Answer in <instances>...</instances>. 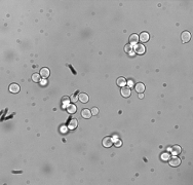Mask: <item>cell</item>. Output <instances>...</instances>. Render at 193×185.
Instances as JSON below:
<instances>
[{
  "instance_id": "6da1fadb",
  "label": "cell",
  "mask_w": 193,
  "mask_h": 185,
  "mask_svg": "<svg viewBox=\"0 0 193 185\" xmlns=\"http://www.w3.org/2000/svg\"><path fill=\"white\" fill-rule=\"evenodd\" d=\"M113 142L114 141H113V139H112L111 137H105L103 139V146L109 148V147H111L112 145H113Z\"/></svg>"
},
{
  "instance_id": "7a4b0ae2",
  "label": "cell",
  "mask_w": 193,
  "mask_h": 185,
  "mask_svg": "<svg viewBox=\"0 0 193 185\" xmlns=\"http://www.w3.org/2000/svg\"><path fill=\"white\" fill-rule=\"evenodd\" d=\"M170 165L171 167H179L180 164H181V159L179 157H177L176 155L173 156V157H170Z\"/></svg>"
},
{
  "instance_id": "3957f363",
  "label": "cell",
  "mask_w": 193,
  "mask_h": 185,
  "mask_svg": "<svg viewBox=\"0 0 193 185\" xmlns=\"http://www.w3.org/2000/svg\"><path fill=\"white\" fill-rule=\"evenodd\" d=\"M145 51H146V49H145L144 44H136L135 45V52L138 55H143L145 53Z\"/></svg>"
},
{
  "instance_id": "277c9868",
  "label": "cell",
  "mask_w": 193,
  "mask_h": 185,
  "mask_svg": "<svg viewBox=\"0 0 193 185\" xmlns=\"http://www.w3.org/2000/svg\"><path fill=\"white\" fill-rule=\"evenodd\" d=\"M77 126H78L77 119L72 118V119H70V121H69V123H68V129H70V130H75V129L77 128Z\"/></svg>"
},
{
  "instance_id": "5b68a950",
  "label": "cell",
  "mask_w": 193,
  "mask_h": 185,
  "mask_svg": "<svg viewBox=\"0 0 193 185\" xmlns=\"http://www.w3.org/2000/svg\"><path fill=\"white\" fill-rule=\"evenodd\" d=\"M132 94V91H131V88L130 87H126V86H123L121 88V95L124 97V98H127V97H130Z\"/></svg>"
},
{
  "instance_id": "8992f818",
  "label": "cell",
  "mask_w": 193,
  "mask_h": 185,
  "mask_svg": "<svg viewBox=\"0 0 193 185\" xmlns=\"http://www.w3.org/2000/svg\"><path fill=\"white\" fill-rule=\"evenodd\" d=\"M78 100L82 103H86V102H88L89 98H88V95H86L85 92H81V94H79V96H78Z\"/></svg>"
},
{
  "instance_id": "52a82bcc",
  "label": "cell",
  "mask_w": 193,
  "mask_h": 185,
  "mask_svg": "<svg viewBox=\"0 0 193 185\" xmlns=\"http://www.w3.org/2000/svg\"><path fill=\"white\" fill-rule=\"evenodd\" d=\"M138 40H139V37L137 34H132L130 36V44L131 45H136L138 44Z\"/></svg>"
},
{
  "instance_id": "ba28073f",
  "label": "cell",
  "mask_w": 193,
  "mask_h": 185,
  "mask_svg": "<svg viewBox=\"0 0 193 185\" xmlns=\"http://www.w3.org/2000/svg\"><path fill=\"white\" fill-rule=\"evenodd\" d=\"M9 90H10V92H14V94L15 92H19L20 91V85L17 83H12L9 85Z\"/></svg>"
},
{
  "instance_id": "9c48e42d",
  "label": "cell",
  "mask_w": 193,
  "mask_h": 185,
  "mask_svg": "<svg viewBox=\"0 0 193 185\" xmlns=\"http://www.w3.org/2000/svg\"><path fill=\"white\" fill-rule=\"evenodd\" d=\"M181 147L179 146V145H175V146H173L172 148H171V151H172V153L174 154V155H178V154L181 152Z\"/></svg>"
},
{
  "instance_id": "30bf717a",
  "label": "cell",
  "mask_w": 193,
  "mask_h": 185,
  "mask_svg": "<svg viewBox=\"0 0 193 185\" xmlns=\"http://www.w3.org/2000/svg\"><path fill=\"white\" fill-rule=\"evenodd\" d=\"M190 38H191V35L188 31H185V32L182 33V41L183 42H188L190 40Z\"/></svg>"
},
{
  "instance_id": "8fae6325",
  "label": "cell",
  "mask_w": 193,
  "mask_h": 185,
  "mask_svg": "<svg viewBox=\"0 0 193 185\" xmlns=\"http://www.w3.org/2000/svg\"><path fill=\"white\" fill-rule=\"evenodd\" d=\"M139 39H140L142 42H147V41L149 40V34H148L147 32H143V33H141Z\"/></svg>"
},
{
  "instance_id": "7c38bea8",
  "label": "cell",
  "mask_w": 193,
  "mask_h": 185,
  "mask_svg": "<svg viewBox=\"0 0 193 185\" xmlns=\"http://www.w3.org/2000/svg\"><path fill=\"white\" fill-rule=\"evenodd\" d=\"M40 76H42L43 78H47L48 76H50V70H48L47 68H42L40 70Z\"/></svg>"
},
{
  "instance_id": "4fadbf2b",
  "label": "cell",
  "mask_w": 193,
  "mask_h": 185,
  "mask_svg": "<svg viewBox=\"0 0 193 185\" xmlns=\"http://www.w3.org/2000/svg\"><path fill=\"white\" fill-rule=\"evenodd\" d=\"M135 88H136V90H137V92H144V90H145V85L143 84V83H137L136 84V86H135Z\"/></svg>"
},
{
  "instance_id": "5bb4252c",
  "label": "cell",
  "mask_w": 193,
  "mask_h": 185,
  "mask_svg": "<svg viewBox=\"0 0 193 185\" xmlns=\"http://www.w3.org/2000/svg\"><path fill=\"white\" fill-rule=\"evenodd\" d=\"M81 115H82V117L83 118H89L90 117V115H91V111H89L88 109H86V108H84V109L82 110V112H81Z\"/></svg>"
},
{
  "instance_id": "9a60e30c",
  "label": "cell",
  "mask_w": 193,
  "mask_h": 185,
  "mask_svg": "<svg viewBox=\"0 0 193 185\" xmlns=\"http://www.w3.org/2000/svg\"><path fill=\"white\" fill-rule=\"evenodd\" d=\"M67 111L69 112V113H75L76 112V106L74 105V104H69L68 105V107H67Z\"/></svg>"
},
{
  "instance_id": "2e32d148",
  "label": "cell",
  "mask_w": 193,
  "mask_h": 185,
  "mask_svg": "<svg viewBox=\"0 0 193 185\" xmlns=\"http://www.w3.org/2000/svg\"><path fill=\"white\" fill-rule=\"evenodd\" d=\"M117 85L118 86H121V87H123L125 84H126V80L123 78V77H119V78H117Z\"/></svg>"
},
{
  "instance_id": "e0dca14e",
  "label": "cell",
  "mask_w": 193,
  "mask_h": 185,
  "mask_svg": "<svg viewBox=\"0 0 193 185\" xmlns=\"http://www.w3.org/2000/svg\"><path fill=\"white\" fill-rule=\"evenodd\" d=\"M70 99H69V97H64L63 99H62V102H63V107H68V105H69V103H70V101H69Z\"/></svg>"
},
{
  "instance_id": "ac0fdd59",
  "label": "cell",
  "mask_w": 193,
  "mask_h": 185,
  "mask_svg": "<svg viewBox=\"0 0 193 185\" xmlns=\"http://www.w3.org/2000/svg\"><path fill=\"white\" fill-rule=\"evenodd\" d=\"M32 80H33L34 82H39V81H40V76H39V74H37V73L33 74V76H32Z\"/></svg>"
},
{
  "instance_id": "d6986e66",
  "label": "cell",
  "mask_w": 193,
  "mask_h": 185,
  "mask_svg": "<svg viewBox=\"0 0 193 185\" xmlns=\"http://www.w3.org/2000/svg\"><path fill=\"white\" fill-rule=\"evenodd\" d=\"M133 45H131L130 43L128 44H126L125 46H124V51H125V53H127V54H130L131 52H132V50H133V48H132Z\"/></svg>"
},
{
  "instance_id": "ffe728a7",
  "label": "cell",
  "mask_w": 193,
  "mask_h": 185,
  "mask_svg": "<svg viewBox=\"0 0 193 185\" xmlns=\"http://www.w3.org/2000/svg\"><path fill=\"white\" fill-rule=\"evenodd\" d=\"M161 158H162L163 160H167V159L170 158V154H168V153H162Z\"/></svg>"
},
{
  "instance_id": "44dd1931",
  "label": "cell",
  "mask_w": 193,
  "mask_h": 185,
  "mask_svg": "<svg viewBox=\"0 0 193 185\" xmlns=\"http://www.w3.org/2000/svg\"><path fill=\"white\" fill-rule=\"evenodd\" d=\"M99 113V109L96 107H93L92 109H91V114H93V115H96Z\"/></svg>"
},
{
  "instance_id": "7402d4cb",
  "label": "cell",
  "mask_w": 193,
  "mask_h": 185,
  "mask_svg": "<svg viewBox=\"0 0 193 185\" xmlns=\"http://www.w3.org/2000/svg\"><path fill=\"white\" fill-rule=\"evenodd\" d=\"M114 144H115L116 147H120L121 144H122V142H121L120 140H116V141H114Z\"/></svg>"
},
{
  "instance_id": "603a6c76",
  "label": "cell",
  "mask_w": 193,
  "mask_h": 185,
  "mask_svg": "<svg viewBox=\"0 0 193 185\" xmlns=\"http://www.w3.org/2000/svg\"><path fill=\"white\" fill-rule=\"evenodd\" d=\"M127 85H128V87H132V86H134V80H133V79L128 80V82H127Z\"/></svg>"
},
{
  "instance_id": "cb8c5ba5",
  "label": "cell",
  "mask_w": 193,
  "mask_h": 185,
  "mask_svg": "<svg viewBox=\"0 0 193 185\" xmlns=\"http://www.w3.org/2000/svg\"><path fill=\"white\" fill-rule=\"evenodd\" d=\"M77 100H78V97H77L76 95H73V96L71 97V101H72V102H76Z\"/></svg>"
},
{
  "instance_id": "d4e9b609",
  "label": "cell",
  "mask_w": 193,
  "mask_h": 185,
  "mask_svg": "<svg viewBox=\"0 0 193 185\" xmlns=\"http://www.w3.org/2000/svg\"><path fill=\"white\" fill-rule=\"evenodd\" d=\"M139 98H140V99H143V98H144V95H143V92H141V94L139 95Z\"/></svg>"
},
{
  "instance_id": "484cf974",
  "label": "cell",
  "mask_w": 193,
  "mask_h": 185,
  "mask_svg": "<svg viewBox=\"0 0 193 185\" xmlns=\"http://www.w3.org/2000/svg\"><path fill=\"white\" fill-rule=\"evenodd\" d=\"M61 131H62V132H66L67 129H66V128H61Z\"/></svg>"
},
{
  "instance_id": "4316f807",
  "label": "cell",
  "mask_w": 193,
  "mask_h": 185,
  "mask_svg": "<svg viewBox=\"0 0 193 185\" xmlns=\"http://www.w3.org/2000/svg\"><path fill=\"white\" fill-rule=\"evenodd\" d=\"M41 83H42V85H44V84L46 83V81H45V80H42V81H41Z\"/></svg>"
}]
</instances>
